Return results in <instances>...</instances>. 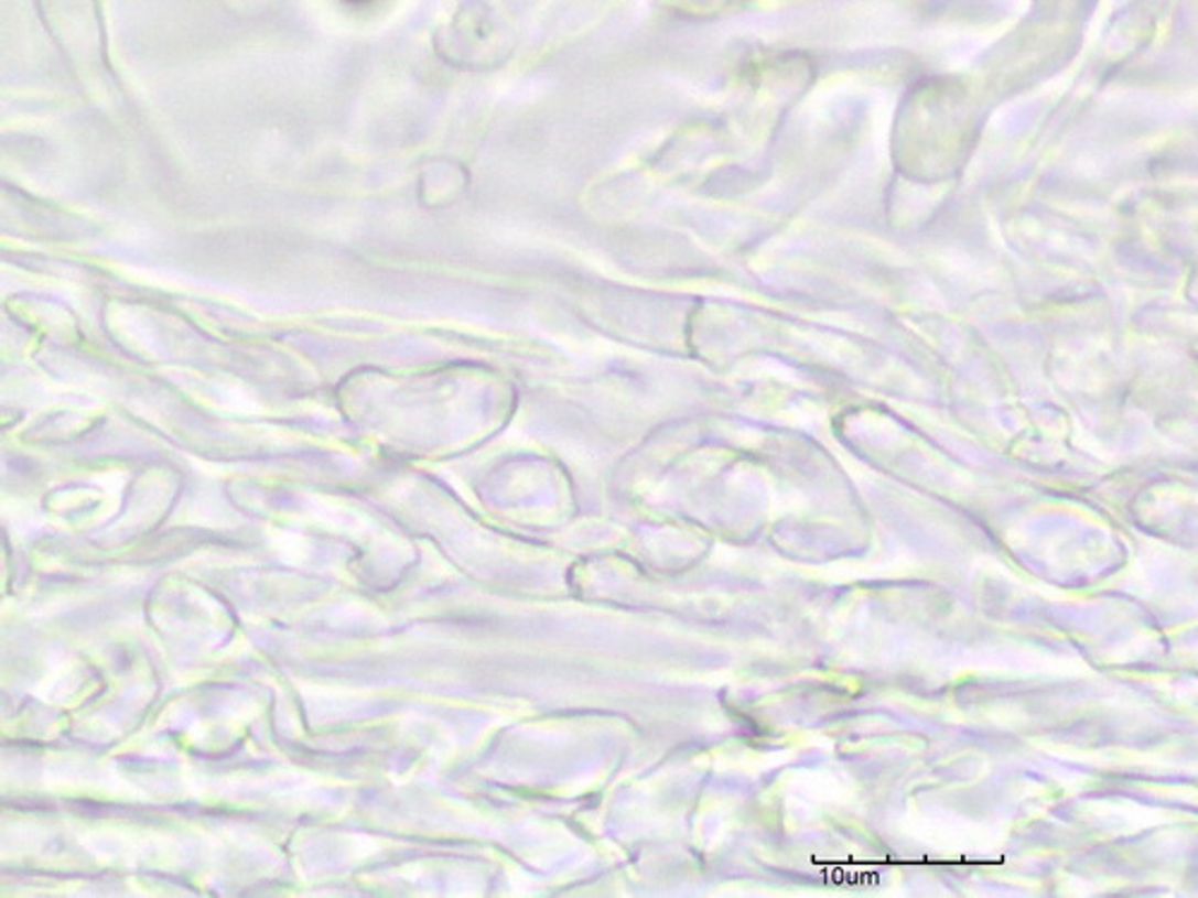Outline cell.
I'll return each mask as SVG.
<instances>
[{"mask_svg":"<svg viewBox=\"0 0 1198 898\" xmlns=\"http://www.w3.org/2000/svg\"><path fill=\"white\" fill-rule=\"evenodd\" d=\"M350 3H367V0H350Z\"/></svg>","mask_w":1198,"mask_h":898,"instance_id":"obj_2","label":"cell"},{"mask_svg":"<svg viewBox=\"0 0 1198 898\" xmlns=\"http://www.w3.org/2000/svg\"><path fill=\"white\" fill-rule=\"evenodd\" d=\"M741 3H760V0H671V8L683 12H712L736 8Z\"/></svg>","mask_w":1198,"mask_h":898,"instance_id":"obj_1","label":"cell"}]
</instances>
